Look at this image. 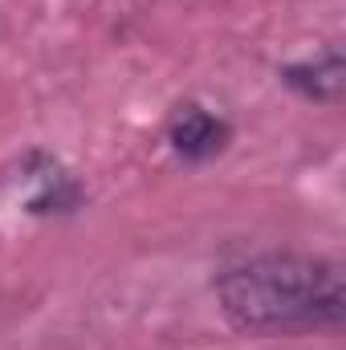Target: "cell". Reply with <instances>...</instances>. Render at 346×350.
I'll return each instance as SVG.
<instances>
[{
  "label": "cell",
  "instance_id": "1",
  "mask_svg": "<svg viewBox=\"0 0 346 350\" xmlns=\"http://www.w3.org/2000/svg\"><path fill=\"white\" fill-rule=\"evenodd\" d=\"M216 301L237 330L297 334L334 330L346 318L343 265L306 253H261L228 265L216 281Z\"/></svg>",
  "mask_w": 346,
  "mask_h": 350
},
{
  "label": "cell",
  "instance_id": "4",
  "mask_svg": "<svg viewBox=\"0 0 346 350\" xmlns=\"http://www.w3.org/2000/svg\"><path fill=\"white\" fill-rule=\"evenodd\" d=\"M277 78L293 94H302L306 102H318V106H338L343 98V82H346V62L338 45H326L318 57L310 62H293V66H281Z\"/></svg>",
  "mask_w": 346,
  "mask_h": 350
},
{
  "label": "cell",
  "instance_id": "2",
  "mask_svg": "<svg viewBox=\"0 0 346 350\" xmlns=\"http://www.w3.org/2000/svg\"><path fill=\"white\" fill-rule=\"evenodd\" d=\"M16 196H21V208L29 216H74L86 204L82 179L62 159H53L49 151H29L21 159Z\"/></svg>",
  "mask_w": 346,
  "mask_h": 350
},
{
  "label": "cell",
  "instance_id": "3",
  "mask_svg": "<svg viewBox=\"0 0 346 350\" xmlns=\"http://www.w3.org/2000/svg\"><path fill=\"white\" fill-rule=\"evenodd\" d=\"M232 143V122L200 102H179L168 118V147L183 163H208Z\"/></svg>",
  "mask_w": 346,
  "mask_h": 350
}]
</instances>
